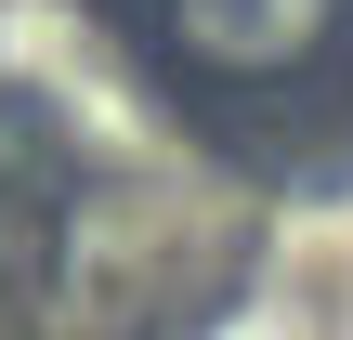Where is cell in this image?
<instances>
[{"label":"cell","instance_id":"6da1fadb","mask_svg":"<svg viewBox=\"0 0 353 340\" xmlns=\"http://www.w3.org/2000/svg\"><path fill=\"white\" fill-rule=\"evenodd\" d=\"M157 13H170V39H183L196 66L275 79V66H301V52L327 39V13H341V0H157Z\"/></svg>","mask_w":353,"mask_h":340}]
</instances>
